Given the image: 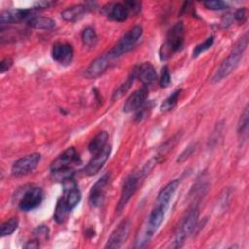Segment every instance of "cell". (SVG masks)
Wrapping results in <instances>:
<instances>
[{
  "mask_svg": "<svg viewBox=\"0 0 249 249\" xmlns=\"http://www.w3.org/2000/svg\"><path fill=\"white\" fill-rule=\"evenodd\" d=\"M112 57L109 53H104L95 58L84 71V76L88 79H94L99 77L109 66Z\"/></svg>",
  "mask_w": 249,
  "mask_h": 249,
  "instance_id": "13",
  "label": "cell"
},
{
  "mask_svg": "<svg viewBox=\"0 0 249 249\" xmlns=\"http://www.w3.org/2000/svg\"><path fill=\"white\" fill-rule=\"evenodd\" d=\"M80 162H81L80 156L76 151V149L74 147H69L52 161L50 165V169H51V172H53L60 169L73 168V165L79 164Z\"/></svg>",
  "mask_w": 249,
  "mask_h": 249,
  "instance_id": "6",
  "label": "cell"
},
{
  "mask_svg": "<svg viewBox=\"0 0 249 249\" xmlns=\"http://www.w3.org/2000/svg\"><path fill=\"white\" fill-rule=\"evenodd\" d=\"M103 12L106 17L115 21H124L129 16V10L124 4L122 3H110L103 7Z\"/></svg>",
  "mask_w": 249,
  "mask_h": 249,
  "instance_id": "16",
  "label": "cell"
},
{
  "mask_svg": "<svg viewBox=\"0 0 249 249\" xmlns=\"http://www.w3.org/2000/svg\"><path fill=\"white\" fill-rule=\"evenodd\" d=\"M26 23L32 28L42 29V30H51L55 27V21L53 19L47 17L35 16V15H32L26 20Z\"/></svg>",
  "mask_w": 249,
  "mask_h": 249,
  "instance_id": "20",
  "label": "cell"
},
{
  "mask_svg": "<svg viewBox=\"0 0 249 249\" xmlns=\"http://www.w3.org/2000/svg\"><path fill=\"white\" fill-rule=\"evenodd\" d=\"M70 211L71 210L68 208V206L66 205L63 198L60 197L57 201V204H56V207L54 210V220L58 224H62L66 220Z\"/></svg>",
  "mask_w": 249,
  "mask_h": 249,
  "instance_id": "23",
  "label": "cell"
},
{
  "mask_svg": "<svg viewBox=\"0 0 249 249\" xmlns=\"http://www.w3.org/2000/svg\"><path fill=\"white\" fill-rule=\"evenodd\" d=\"M136 77H135V73H134V70H132V72H131V74H130V76L127 78V80L124 82V83H123L122 85H120L116 89H115V91L113 92V99H118V98H120V97H122L128 89H129V88H130V86L132 85V83H133V81H134V79H135Z\"/></svg>",
  "mask_w": 249,
  "mask_h": 249,
  "instance_id": "25",
  "label": "cell"
},
{
  "mask_svg": "<svg viewBox=\"0 0 249 249\" xmlns=\"http://www.w3.org/2000/svg\"><path fill=\"white\" fill-rule=\"evenodd\" d=\"M53 4L54 2L53 1H40L35 4V8H49Z\"/></svg>",
  "mask_w": 249,
  "mask_h": 249,
  "instance_id": "36",
  "label": "cell"
},
{
  "mask_svg": "<svg viewBox=\"0 0 249 249\" xmlns=\"http://www.w3.org/2000/svg\"><path fill=\"white\" fill-rule=\"evenodd\" d=\"M73 47L68 43H55L52 48V57L60 64L67 65L72 61Z\"/></svg>",
  "mask_w": 249,
  "mask_h": 249,
  "instance_id": "15",
  "label": "cell"
},
{
  "mask_svg": "<svg viewBox=\"0 0 249 249\" xmlns=\"http://www.w3.org/2000/svg\"><path fill=\"white\" fill-rule=\"evenodd\" d=\"M237 131L239 137L244 140L247 137V131H248V107L246 106L240 116Z\"/></svg>",
  "mask_w": 249,
  "mask_h": 249,
  "instance_id": "26",
  "label": "cell"
},
{
  "mask_svg": "<svg viewBox=\"0 0 249 249\" xmlns=\"http://www.w3.org/2000/svg\"><path fill=\"white\" fill-rule=\"evenodd\" d=\"M180 184V180L179 179H175L172 180L171 182H169L168 184H166L159 193L158 197H157V205L161 206L163 208H167L168 203L170 201V198L172 197L174 192L176 191V189L178 188Z\"/></svg>",
  "mask_w": 249,
  "mask_h": 249,
  "instance_id": "18",
  "label": "cell"
},
{
  "mask_svg": "<svg viewBox=\"0 0 249 249\" xmlns=\"http://www.w3.org/2000/svg\"><path fill=\"white\" fill-rule=\"evenodd\" d=\"M109 135L106 131H100L98 132L89 142L88 149L89 151L92 154L95 155L97 153H99L106 145H107V141H108Z\"/></svg>",
  "mask_w": 249,
  "mask_h": 249,
  "instance_id": "21",
  "label": "cell"
},
{
  "mask_svg": "<svg viewBox=\"0 0 249 249\" xmlns=\"http://www.w3.org/2000/svg\"><path fill=\"white\" fill-rule=\"evenodd\" d=\"M143 33V29L139 25H135L130 28L111 49L108 53L112 58H116L127 52H129L139 41Z\"/></svg>",
  "mask_w": 249,
  "mask_h": 249,
  "instance_id": "4",
  "label": "cell"
},
{
  "mask_svg": "<svg viewBox=\"0 0 249 249\" xmlns=\"http://www.w3.org/2000/svg\"><path fill=\"white\" fill-rule=\"evenodd\" d=\"M234 18L239 23H243L247 19V10L245 8L238 9L234 14Z\"/></svg>",
  "mask_w": 249,
  "mask_h": 249,
  "instance_id": "32",
  "label": "cell"
},
{
  "mask_svg": "<svg viewBox=\"0 0 249 249\" xmlns=\"http://www.w3.org/2000/svg\"><path fill=\"white\" fill-rule=\"evenodd\" d=\"M148 94H149V91H148L147 88L143 87L141 89H138L133 93H131L128 96V98L125 100V102L123 106V111L124 113H130V112L137 111L145 104Z\"/></svg>",
  "mask_w": 249,
  "mask_h": 249,
  "instance_id": "12",
  "label": "cell"
},
{
  "mask_svg": "<svg viewBox=\"0 0 249 249\" xmlns=\"http://www.w3.org/2000/svg\"><path fill=\"white\" fill-rule=\"evenodd\" d=\"M24 248H39L40 247V241L36 238H33L26 242V244L23 246Z\"/></svg>",
  "mask_w": 249,
  "mask_h": 249,
  "instance_id": "35",
  "label": "cell"
},
{
  "mask_svg": "<svg viewBox=\"0 0 249 249\" xmlns=\"http://www.w3.org/2000/svg\"><path fill=\"white\" fill-rule=\"evenodd\" d=\"M182 92V89H176L175 91H173L160 105V109L161 112H168L170 110H172L174 108V106L176 105L179 97H180V94Z\"/></svg>",
  "mask_w": 249,
  "mask_h": 249,
  "instance_id": "24",
  "label": "cell"
},
{
  "mask_svg": "<svg viewBox=\"0 0 249 249\" xmlns=\"http://www.w3.org/2000/svg\"><path fill=\"white\" fill-rule=\"evenodd\" d=\"M43 200V192L39 187H29L23 192L18 207L22 211H30L38 207Z\"/></svg>",
  "mask_w": 249,
  "mask_h": 249,
  "instance_id": "7",
  "label": "cell"
},
{
  "mask_svg": "<svg viewBox=\"0 0 249 249\" xmlns=\"http://www.w3.org/2000/svg\"><path fill=\"white\" fill-rule=\"evenodd\" d=\"M88 8L84 5H74L66 8L61 12V17L64 20L75 22L80 20L87 13Z\"/></svg>",
  "mask_w": 249,
  "mask_h": 249,
  "instance_id": "19",
  "label": "cell"
},
{
  "mask_svg": "<svg viewBox=\"0 0 249 249\" xmlns=\"http://www.w3.org/2000/svg\"><path fill=\"white\" fill-rule=\"evenodd\" d=\"M13 65V59L11 57H5L0 62V72L4 73L8 71Z\"/></svg>",
  "mask_w": 249,
  "mask_h": 249,
  "instance_id": "34",
  "label": "cell"
},
{
  "mask_svg": "<svg viewBox=\"0 0 249 249\" xmlns=\"http://www.w3.org/2000/svg\"><path fill=\"white\" fill-rule=\"evenodd\" d=\"M135 77L145 86H149L157 79L155 67L150 62H144L133 68Z\"/></svg>",
  "mask_w": 249,
  "mask_h": 249,
  "instance_id": "17",
  "label": "cell"
},
{
  "mask_svg": "<svg viewBox=\"0 0 249 249\" xmlns=\"http://www.w3.org/2000/svg\"><path fill=\"white\" fill-rule=\"evenodd\" d=\"M130 230V222L129 220L125 219L123 220L116 229L112 231L111 235L109 236L107 243L105 244V248H119L121 247L128 237Z\"/></svg>",
  "mask_w": 249,
  "mask_h": 249,
  "instance_id": "10",
  "label": "cell"
},
{
  "mask_svg": "<svg viewBox=\"0 0 249 249\" xmlns=\"http://www.w3.org/2000/svg\"><path fill=\"white\" fill-rule=\"evenodd\" d=\"M195 148H196V145H190L187 149H185V150L181 153V155H180V156L178 157V159H177V161L181 162V161L185 160L189 156H191V155L193 154V152L195 151Z\"/></svg>",
  "mask_w": 249,
  "mask_h": 249,
  "instance_id": "33",
  "label": "cell"
},
{
  "mask_svg": "<svg viewBox=\"0 0 249 249\" xmlns=\"http://www.w3.org/2000/svg\"><path fill=\"white\" fill-rule=\"evenodd\" d=\"M185 40V28L182 21L173 24L166 33L165 42L161 45L160 49V60H167L172 56V54L180 51L184 45Z\"/></svg>",
  "mask_w": 249,
  "mask_h": 249,
  "instance_id": "2",
  "label": "cell"
},
{
  "mask_svg": "<svg viewBox=\"0 0 249 249\" xmlns=\"http://www.w3.org/2000/svg\"><path fill=\"white\" fill-rule=\"evenodd\" d=\"M41 160V155L39 153H32L26 155L19 160H16L12 165V174L16 177L26 175L32 172Z\"/></svg>",
  "mask_w": 249,
  "mask_h": 249,
  "instance_id": "5",
  "label": "cell"
},
{
  "mask_svg": "<svg viewBox=\"0 0 249 249\" xmlns=\"http://www.w3.org/2000/svg\"><path fill=\"white\" fill-rule=\"evenodd\" d=\"M33 234L34 238L38 239L39 241H45L48 239L49 236V228L46 227L45 225H41L34 230Z\"/></svg>",
  "mask_w": 249,
  "mask_h": 249,
  "instance_id": "29",
  "label": "cell"
},
{
  "mask_svg": "<svg viewBox=\"0 0 249 249\" xmlns=\"http://www.w3.org/2000/svg\"><path fill=\"white\" fill-rule=\"evenodd\" d=\"M198 207L196 205H194L192 208L189 209V211L186 213V215L183 217L182 221L180 222L178 229L175 233V237L173 240L172 247L178 248L181 247L185 241V239L194 231L197 225L198 221Z\"/></svg>",
  "mask_w": 249,
  "mask_h": 249,
  "instance_id": "3",
  "label": "cell"
},
{
  "mask_svg": "<svg viewBox=\"0 0 249 249\" xmlns=\"http://www.w3.org/2000/svg\"><path fill=\"white\" fill-rule=\"evenodd\" d=\"M140 176L139 173L133 172L129 174L123 185L122 192H121V196L119 199V202L117 204V211H122L123 208L126 205L128 200L131 198V196L134 195L135 191L137 190L138 184H139Z\"/></svg>",
  "mask_w": 249,
  "mask_h": 249,
  "instance_id": "8",
  "label": "cell"
},
{
  "mask_svg": "<svg viewBox=\"0 0 249 249\" xmlns=\"http://www.w3.org/2000/svg\"><path fill=\"white\" fill-rule=\"evenodd\" d=\"M248 45V34L245 33L234 45L230 54L223 60L214 76L212 77V83H218L229 76L238 65L244 51Z\"/></svg>",
  "mask_w": 249,
  "mask_h": 249,
  "instance_id": "1",
  "label": "cell"
},
{
  "mask_svg": "<svg viewBox=\"0 0 249 249\" xmlns=\"http://www.w3.org/2000/svg\"><path fill=\"white\" fill-rule=\"evenodd\" d=\"M81 38H82L83 44L89 48H94L98 41V37L95 32V29L91 26H88L82 31Z\"/></svg>",
  "mask_w": 249,
  "mask_h": 249,
  "instance_id": "22",
  "label": "cell"
},
{
  "mask_svg": "<svg viewBox=\"0 0 249 249\" xmlns=\"http://www.w3.org/2000/svg\"><path fill=\"white\" fill-rule=\"evenodd\" d=\"M111 154V146L106 145L99 153L95 154L93 158L89 161V163L84 168V173L88 176H92L96 174L104 165L106 160L109 159Z\"/></svg>",
  "mask_w": 249,
  "mask_h": 249,
  "instance_id": "11",
  "label": "cell"
},
{
  "mask_svg": "<svg viewBox=\"0 0 249 249\" xmlns=\"http://www.w3.org/2000/svg\"><path fill=\"white\" fill-rule=\"evenodd\" d=\"M213 42H214V37L213 36H210L208 37L203 43L197 45L196 47H195L194 51H193V57L196 58L197 57L199 54H201L202 53H204L206 50H208L212 45H213Z\"/></svg>",
  "mask_w": 249,
  "mask_h": 249,
  "instance_id": "28",
  "label": "cell"
},
{
  "mask_svg": "<svg viewBox=\"0 0 249 249\" xmlns=\"http://www.w3.org/2000/svg\"><path fill=\"white\" fill-rule=\"evenodd\" d=\"M171 82V76H170V72L168 70L167 66H163L162 70H161V75L160 78V86L161 88H166L169 86Z\"/></svg>",
  "mask_w": 249,
  "mask_h": 249,
  "instance_id": "31",
  "label": "cell"
},
{
  "mask_svg": "<svg viewBox=\"0 0 249 249\" xmlns=\"http://www.w3.org/2000/svg\"><path fill=\"white\" fill-rule=\"evenodd\" d=\"M110 180H111V174L107 172L104 175H102L94 183V185L90 189L89 196V202L91 206L97 207L103 202Z\"/></svg>",
  "mask_w": 249,
  "mask_h": 249,
  "instance_id": "9",
  "label": "cell"
},
{
  "mask_svg": "<svg viewBox=\"0 0 249 249\" xmlns=\"http://www.w3.org/2000/svg\"><path fill=\"white\" fill-rule=\"evenodd\" d=\"M32 16L31 10L26 9H9L1 12L0 14V24L17 23L22 20H27Z\"/></svg>",
  "mask_w": 249,
  "mask_h": 249,
  "instance_id": "14",
  "label": "cell"
},
{
  "mask_svg": "<svg viewBox=\"0 0 249 249\" xmlns=\"http://www.w3.org/2000/svg\"><path fill=\"white\" fill-rule=\"evenodd\" d=\"M203 5L209 9V10H213V11H221L224 9H227L228 5L220 0H215V1H205L203 2Z\"/></svg>",
  "mask_w": 249,
  "mask_h": 249,
  "instance_id": "30",
  "label": "cell"
},
{
  "mask_svg": "<svg viewBox=\"0 0 249 249\" xmlns=\"http://www.w3.org/2000/svg\"><path fill=\"white\" fill-rule=\"evenodd\" d=\"M18 220L17 218H11L5 221L4 223H2L0 228L1 236L12 234L15 231V230L18 228Z\"/></svg>",
  "mask_w": 249,
  "mask_h": 249,
  "instance_id": "27",
  "label": "cell"
}]
</instances>
